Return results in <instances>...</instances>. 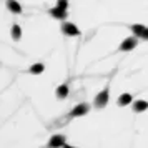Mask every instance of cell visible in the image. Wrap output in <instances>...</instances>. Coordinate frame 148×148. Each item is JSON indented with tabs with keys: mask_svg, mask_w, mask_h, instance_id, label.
Wrapping results in <instances>:
<instances>
[{
	"mask_svg": "<svg viewBox=\"0 0 148 148\" xmlns=\"http://www.w3.org/2000/svg\"><path fill=\"white\" fill-rule=\"evenodd\" d=\"M10 34H12V38H14L15 42H18L20 40V37H22V28L15 23V25H12V30H10Z\"/></svg>",
	"mask_w": 148,
	"mask_h": 148,
	"instance_id": "cell-13",
	"label": "cell"
},
{
	"mask_svg": "<svg viewBox=\"0 0 148 148\" xmlns=\"http://www.w3.org/2000/svg\"><path fill=\"white\" fill-rule=\"evenodd\" d=\"M65 143H67V140H65V135L57 133V135H52V138H50V140H48V143H47V148H62Z\"/></svg>",
	"mask_w": 148,
	"mask_h": 148,
	"instance_id": "cell-5",
	"label": "cell"
},
{
	"mask_svg": "<svg viewBox=\"0 0 148 148\" xmlns=\"http://www.w3.org/2000/svg\"><path fill=\"white\" fill-rule=\"evenodd\" d=\"M90 112V105L88 103H78L77 107L72 108V112L68 113V118H77V116H83Z\"/></svg>",
	"mask_w": 148,
	"mask_h": 148,
	"instance_id": "cell-3",
	"label": "cell"
},
{
	"mask_svg": "<svg viewBox=\"0 0 148 148\" xmlns=\"http://www.w3.org/2000/svg\"><path fill=\"white\" fill-rule=\"evenodd\" d=\"M55 95H57L58 100H65V98L68 97V85H65V83L58 85L57 90H55Z\"/></svg>",
	"mask_w": 148,
	"mask_h": 148,
	"instance_id": "cell-10",
	"label": "cell"
},
{
	"mask_svg": "<svg viewBox=\"0 0 148 148\" xmlns=\"http://www.w3.org/2000/svg\"><path fill=\"white\" fill-rule=\"evenodd\" d=\"M57 5L62 8H68V0H57Z\"/></svg>",
	"mask_w": 148,
	"mask_h": 148,
	"instance_id": "cell-14",
	"label": "cell"
},
{
	"mask_svg": "<svg viewBox=\"0 0 148 148\" xmlns=\"http://www.w3.org/2000/svg\"><path fill=\"white\" fill-rule=\"evenodd\" d=\"M141 38H143V40H147V42H148V27L145 28V32H143V35H141Z\"/></svg>",
	"mask_w": 148,
	"mask_h": 148,
	"instance_id": "cell-15",
	"label": "cell"
},
{
	"mask_svg": "<svg viewBox=\"0 0 148 148\" xmlns=\"http://www.w3.org/2000/svg\"><path fill=\"white\" fill-rule=\"evenodd\" d=\"M62 34L67 35V37H80V30L78 27L72 23V22H63V25H62Z\"/></svg>",
	"mask_w": 148,
	"mask_h": 148,
	"instance_id": "cell-2",
	"label": "cell"
},
{
	"mask_svg": "<svg viewBox=\"0 0 148 148\" xmlns=\"http://www.w3.org/2000/svg\"><path fill=\"white\" fill-rule=\"evenodd\" d=\"M48 14L52 15L53 18H57V20H67V8H62V7H53V8H50L48 10Z\"/></svg>",
	"mask_w": 148,
	"mask_h": 148,
	"instance_id": "cell-6",
	"label": "cell"
},
{
	"mask_svg": "<svg viewBox=\"0 0 148 148\" xmlns=\"http://www.w3.org/2000/svg\"><path fill=\"white\" fill-rule=\"evenodd\" d=\"M132 101H133V95L132 93H121L120 97H118V100H116V105H118V107H127Z\"/></svg>",
	"mask_w": 148,
	"mask_h": 148,
	"instance_id": "cell-8",
	"label": "cell"
},
{
	"mask_svg": "<svg viewBox=\"0 0 148 148\" xmlns=\"http://www.w3.org/2000/svg\"><path fill=\"white\" fill-rule=\"evenodd\" d=\"M132 108H133L135 113H141V112L148 110V101H145V100H135L133 105H132Z\"/></svg>",
	"mask_w": 148,
	"mask_h": 148,
	"instance_id": "cell-9",
	"label": "cell"
},
{
	"mask_svg": "<svg viewBox=\"0 0 148 148\" xmlns=\"http://www.w3.org/2000/svg\"><path fill=\"white\" fill-rule=\"evenodd\" d=\"M132 32H133L135 37H138V38H141V35H143V32H145V25H141V23H135V25H132Z\"/></svg>",
	"mask_w": 148,
	"mask_h": 148,
	"instance_id": "cell-12",
	"label": "cell"
},
{
	"mask_svg": "<svg viewBox=\"0 0 148 148\" xmlns=\"http://www.w3.org/2000/svg\"><path fill=\"white\" fill-rule=\"evenodd\" d=\"M62 148H75V147H72V145H68V143H65V145H63Z\"/></svg>",
	"mask_w": 148,
	"mask_h": 148,
	"instance_id": "cell-16",
	"label": "cell"
},
{
	"mask_svg": "<svg viewBox=\"0 0 148 148\" xmlns=\"http://www.w3.org/2000/svg\"><path fill=\"white\" fill-rule=\"evenodd\" d=\"M108 101H110V92H108V87H107L105 90H101L100 93L95 97L93 105L97 108H103V107H107L108 105Z\"/></svg>",
	"mask_w": 148,
	"mask_h": 148,
	"instance_id": "cell-1",
	"label": "cell"
},
{
	"mask_svg": "<svg viewBox=\"0 0 148 148\" xmlns=\"http://www.w3.org/2000/svg\"><path fill=\"white\" fill-rule=\"evenodd\" d=\"M43 70H45V65H43V63H34L32 67L28 68V73L40 75V73H43Z\"/></svg>",
	"mask_w": 148,
	"mask_h": 148,
	"instance_id": "cell-11",
	"label": "cell"
},
{
	"mask_svg": "<svg viewBox=\"0 0 148 148\" xmlns=\"http://www.w3.org/2000/svg\"><path fill=\"white\" fill-rule=\"evenodd\" d=\"M138 45V37H128V38H125V40L120 43V47H118V50L120 52H130V50H133L135 47Z\"/></svg>",
	"mask_w": 148,
	"mask_h": 148,
	"instance_id": "cell-4",
	"label": "cell"
},
{
	"mask_svg": "<svg viewBox=\"0 0 148 148\" xmlns=\"http://www.w3.org/2000/svg\"><path fill=\"white\" fill-rule=\"evenodd\" d=\"M5 5H7V8L12 12V14H15V15L22 14V5L17 2V0H7V2H5Z\"/></svg>",
	"mask_w": 148,
	"mask_h": 148,
	"instance_id": "cell-7",
	"label": "cell"
}]
</instances>
